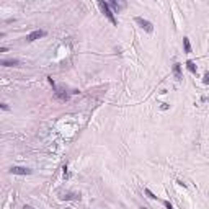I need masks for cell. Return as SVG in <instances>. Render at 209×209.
<instances>
[{"instance_id": "10", "label": "cell", "mask_w": 209, "mask_h": 209, "mask_svg": "<svg viewBox=\"0 0 209 209\" xmlns=\"http://www.w3.org/2000/svg\"><path fill=\"white\" fill-rule=\"evenodd\" d=\"M186 69H188L191 74H196V72H198V67H196V64H194L193 61H186Z\"/></svg>"}, {"instance_id": "7", "label": "cell", "mask_w": 209, "mask_h": 209, "mask_svg": "<svg viewBox=\"0 0 209 209\" xmlns=\"http://www.w3.org/2000/svg\"><path fill=\"white\" fill-rule=\"evenodd\" d=\"M61 199L62 201H69V199H80V193H67L64 196H61Z\"/></svg>"}, {"instance_id": "14", "label": "cell", "mask_w": 209, "mask_h": 209, "mask_svg": "<svg viewBox=\"0 0 209 209\" xmlns=\"http://www.w3.org/2000/svg\"><path fill=\"white\" fill-rule=\"evenodd\" d=\"M163 204H165L167 209H173V206H172V202H170V201H163Z\"/></svg>"}, {"instance_id": "11", "label": "cell", "mask_w": 209, "mask_h": 209, "mask_svg": "<svg viewBox=\"0 0 209 209\" xmlns=\"http://www.w3.org/2000/svg\"><path fill=\"white\" fill-rule=\"evenodd\" d=\"M183 48H185V52H191V43H189V38H183Z\"/></svg>"}, {"instance_id": "6", "label": "cell", "mask_w": 209, "mask_h": 209, "mask_svg": "<svg viewBox=\"0 0 209 209\" xmlns=\"http://www.w3.org/2000/svg\"><path fill=\"white\" fill-rule=\"evenodd\" d=\"M2 66L3 67H18L20 66V61L18 59H5V61H2Z\"/></svg>"}, {"instance_id": "17", "label": "cell", "mask_w": 209, "mask_h": 209, "mask_svg": "<svg viewBox=\"0 0 209 209\" xmlns=\"http://www.w3.org/2000/svg\"><path fill=\"white\" fill-rule=\"evenodd\" d=\"M141 209H147V207H141Z\"/></svg>"}, {"instance_id": "4", "label": "cell", "mask_w": 209, "mask_h": 209, "mask_svg": "<svg viewBox=\"0 0 209 209\" xmlns=\"http://www.w3.org/2000/svg\"><path fill=\"white\" fill-rule=\"evenodd\" d=\"M43 36H46V31L44 30H34V31H31V33L26 36V41H36V39H39V38Z\"/></svg>"}, {"instance_id": "1", "label": "cell", "mask_w": 209, "mask_h": 209, "mask_svg": "<svg viewBox=\"0 0 209 209\" xmlns=\"http://www.w3.org/2000/svg\"><path fill=\"white\" fill-rule=\"evenodd\" d=\"M98 7H100V10H101V13H103L108 20L111 21V25H118V20L115 18V13L111 11V8H110V3H106V2H103V0H100L98 2Z\"/></svg>"}, {"instance_id": "3", "label": "cell", "mask_w": 209, "mask_h": 209, "mask_svg": "<svg viewBox=\"0 0 209 209\" xmlns=\"http://www.w3.org/2000/svg\"><path fill=\"white\" fill-rule=\"evenodd\" d=\"M10 173L11 175H31V173H33V170L28 168V167H11Z\"/></svg>"}, {"instance_id": "5", "label": "cell", "mask_w": 209, "mask_h": 209, "mask_svg": "<svg viewBox=\"0 0 209 209\" xmlns=\"http://www.w3.org/2000/svg\"><path fill=\"white\" fill-rule=\"evenodd\" d=\"M172 72H173V75H175L176 82H181V80H183V75H181V64L175 62L173 67H172Z\"/></svg>"}, {"instance_id": "9", "label": "cell", "mask_w": 209, "mask_h": 209, "mask_svg": "<svg viewBox=\"0 0 209 209\" xmlns=\"http://www.w3.org/2000/svg\"><path fill=\"white\" fill-rule=\"evenodd\" d=\"M56 98L61 100V101H67L69 100V93L62 92V90H56Z\"/></svg>"}, {"instance_id": "8", "label": "cell", "mask_w": 209, "mask_h": 209, "mask_svg": "<svg viewBox=\"0 0 209 209\" xmlns=\"http://www.w3.org/2000/svg\"><path fill=\"white\" fill-rule=\"evenodd\" d=\"M110 7H113L116 11H119L126 7V2H116V0H113V2H110Z\"/></svg>"}, {"instance_id": "2", "label": "cell", "mask_w": 209, "mask_h": 209, "mask_svg": "<svg viewBox=\"0 0 209 209\" xmlns=\"http://www.w3.org/2000/svg\"><path fill=\"white\" fill-rule=\"evenodd\" d=\"M136 23H137L144 31H147V33H152V31H154V25H152L149 20L142 18V16H136Z\"/></svg>"}, {"instance_id": "13", "label": "cell", "mask_w": 209, "mask_h": 209, "mask_svg": "<svg viewBox=\"0 0 209 209\" xmlns=\"http://www.w3.org/2000/svg\"><path fill=\"white\" fill-rule=\"evenodd\" d=\"M202 82H204L206 85H209V74H207V72L204 74V77H202Z\"/></svg>"}, {"instance_id": "12", "label": "cell", "mask_w": 209, "mask_h": 209, "mask_svg": "<svg viewBox=\"0 0 209 209\" xmlns=\"http://www.w3.org/2000/svg\"><path fill=\"white\" fill-rule=\"evenodd\" d=\"M144 194L147 196V198H150V199H157V196H155L154 193H152V191H150L149 188H145V189H144Z\"/></svg>"}, {"instance_id": "16", "label": "cell", "mask_w": 209, "mask_h": 209, "mask_svg": "<svg viewBox=\"0 0 209 209\" xmlns=\"http://www.w3.org/2000/svg\"><path fill=\"white\" fill-rule=\"evenodd\" d=\"M23 209H34V207H31L30 204H25V206H23Z\"/></svg>"}, {"instance_id": "15", "label": "cell", "mask_w": 209, "mask_h": 209, "mask_svg": "<svg viewBox=\"0 0 209 209\" xmlns=\"http://www.w3.org/2000/svg\"><path fill=\"white\" fill-rule=\"evenodd\" d=\"M2 110H5V111H8V110H10V106H8L7 103H2Z\"/></svg>"}]
</instances>
